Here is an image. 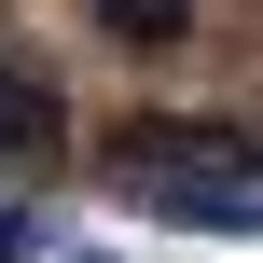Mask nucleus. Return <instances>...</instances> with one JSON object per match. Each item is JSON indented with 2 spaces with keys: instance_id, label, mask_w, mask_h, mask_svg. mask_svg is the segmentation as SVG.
<instances>
[{
  "instance_id": "f257e3e1",
  "label": "nucleus",
  "mask_w": 263,
  "mask_h": 263,
  "mask_svg": "<svg viewBox=\"0 0 263 263\" xmlns=\"http://www.w3.org/2000/svg\"><path fill=\"white\" fill-rule=\"evenodd\" d=\"M55 139H69L55 69H42V55H0V153H55Z\"/></svg>"
},
{
  "instance_id": "7ed1b4c3",
  "label": "nucleus",
  "mask_w": 263,
  "mask_h": 263,
  "mask_svg": "<svg viewBox=\"0 0 263 263\" xmlns=\"http://www.w3.org/2000/svg\"><path fill=\"white\" fill-rule=\"evenodd\" d=\"M0 263H28V222H14V208H0Z\"/></svg>"
},
{
  "instance_id": "f03ea898",
  "label": "nucleus",
  "mask_w": 263,
  "mask_h": 263,
  "mask_svg": "<svg viewBox=\"0 0 263 263\" xmlns=\"http://www.w3.org/2000/svg\"><path fill=\"white\" fill-rule=\"evenodd\" d=\"M97 28H111V42H139V55H166V42L194 28V0H97Z\"/></svg>"
}]
</instances>
